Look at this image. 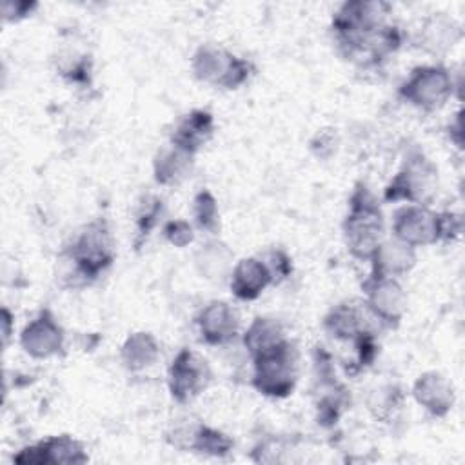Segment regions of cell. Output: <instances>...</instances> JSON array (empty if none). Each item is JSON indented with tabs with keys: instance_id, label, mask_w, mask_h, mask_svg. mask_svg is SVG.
Here are the masks:
<instances>
[{
	"instance_id": "6da1fadb",
	"label": "cell",
	"mask_w": 465,
	"mask_h": 465,
	"mask_svg": "<svg viewBox=\"0 0 465 465\" xmlns=\"http://www.w3.org/2000/svg\"><path fill=\"white\" fill-rule=\"evenodd\" d=\"M391 4L383 0H347L332 15L331 29L338 51L361 65H376L403 44L398 25L387 22Z\"/></svg>"
},
{
	"instance_id": "7a4b0ae2",
	"label": "cell",
	"mask_w": 465,
	"mask_h": 465,
	"mask_svg": "<svg viewBox=\"0 0 465 465\" xmlns=\"http://www.w3.org/2000/svg\"><path fill=\"white\" fill-rule=\"evenodd\" d=\"M341 222L347 251L360 262H369L378 243L385 238V218L378 198L367 183L356 182Z\"/></svg>"
},
{
	"instance_id": "3957f363",
	"label": "cell",
	"mask_w": 465,
	"mask_h": 465,
	"mask_svg": "<svg viewBox=\"0 0 465 465\" xmlns=\"http://www.w3.org/2000/svg\"><path fill=\"white\" fill-rule=\"evenodd\" d=\"M64 254L82 283L98 280L116 258L114 238L107 220L96 218L85 223L65 247Z\"/></svg>"
},
{
	"instance_id": "277c9868",
	"label": "cell",
	"mask_w": 465,
	"mask_h": 465,
	"mask_svg": "<svg viewBox=\"0 0 465 465\" xmlns=\"http://www.w3.org/2000/svg\"><path fill=\"white\" fill-rule=\"evenodd\" d=\"M438 167L420 149H411L396 174L383 189V200L389 203L405 202L416 205H429L438 193Z\"/></svg>"
},
{
	"instance_id": "5b68a950",
	"label": "cell",
	"mask_w": 465,
	"mask_h": 465,
	"mask_svg": "<svg viewBox=\"0 0 465 465\" xmlns=\"http://www.w3.org/2000/svg\"><path fill=\"white\" fill-rule=\"evenodd\" d=\"M251 360V385L262 396L282 400L292 394L298 381V354L289 340Z\"/></svg>"
},
{
	"instance_id": "8992f818",
	"label": "cell",
	"mask_w": 465,
	"mask_h": 465,
	"mask_svg": "<svg viewBox=\"0 0 465 465\" xmlns=\"http://www.w3.org/2000/svg\"><path fill=\"white\" fill-rule=\"evenodd\" d=\"M191 71L203 84L232 91L251 78L254 67L222 45L202 44L191 56Z\"/></svg>"
},
{
	"instance_id": "52a82bcc",
	"label": "cell",
	"mask_w": 465,
	"mask_h": 465,
	"mask_svg": "<svg viewBox=\"0 0 465 465\" xmlns=\"http://www.w3.org/2000/svg\"><path fill=\"white\" fill-rule=\"evenodd\" d=\"M454 80L443 64H425L411 71L398 87V96L425 113L441 109L452 96Z\"/></svg>"
},
{
	"instance_id": "ba28073f",
	"label": "cell",
	"mask_w": 465,
	"mask_h": 465,
	"mask_svg": "<svg viewBox=\"0 0 465 465\" xmlns=\"http://www.w3.org/2000/svg\"><path fill=\"white\" fill-rule=\"evenodd\" d=\"M207 360L193 349H180L167 369V389L176 403H189L211 383Z\"/></svg>"
},
{
	"instance_id": "9c48e42d",
	"label": "cell",
	"mask_w": 465,
	"mask_h": 465,
	"mask_svg": "<svg viewBox=\"0 0 465 465\" xmlns=\"http://www.w3.org/2000/svg\"><path fill=\"white\" fill-rule=\"evenodd\" d=\"M363 305L383 327L394 329L407 312V292L398 278L367 276L361 283Z\"/></svg>"
},
{
	"instance_id": "30bf717a",
	"label": "cell",
	"mask_w": 465,
	"mask_h": 465,
	"mask_svg": "<svg viewBox=\"0 0 465 465\" xmlns=\"http://www.w3.org/2000/svg\"><path fill=\"white\" fill-rule=\"evenodd\" d=\"M392 236L414 249L440 243V216L429 205L405 203L392 214Z\"/></svg>"
},
{
	"instance_id": "8fae6325",
	"label": "cell",
	"mask_w": 465,
	"mask_h": 465,
	"mask_svg": "<svg viewBox=\"0 0 465 465\" xmlns=\"http://www.w3.org/2000/svg\"><path fill=\"white\" fill-rule=\"evenodd\" d=\"M18 343L27 356L35 360H47L64 351L65 332L53 311L45 307L24 325Z\"/></svg>"
},
{
	"instance_id": "7c38bea8",
	"label": "cell",
	"mask_w": 465,
	"mask_h": 465,
	"mask_svg": "<svg viewBox=\"0 0 465 465\" xmlns=\"http://www.w3.org/2000/svg\"><path fill=\"white\" fill-rule=\"evenodd\" d=\"M89 460L84 445L69 436H49L33 445L20 449L15 456V463L22 465H45V463H85Z\"/></svg>"
},
{
	"instance_id": "4fadbf2b",
	"label": "cell",
	"mask_w": 465,
	"mask_h": 465,
	"mask_svg": "<svg viewBox=\"0 0 465 465\" xmlns=\"http://www.w3.org/2000/svg\"><path fill=\"white\" fill-rule=\"evenodd\" d=\"M200 340L207 345H227L238 336L240 316L236 309L223 300L207 302L194 316Z\"/></svg>"
},
{
	"instance_id": "5bb4252c",
	"label": "cell",
	"mask_w": 465,
	"mask_h": 465,
	"mask_svg": "<svg viewBox=\"0 0 465 465\" xmlns=\"http://www.w3.org/2000/svg\"><path fill=\"white\" fill-rule=\"evenodd\" d=\"M411 392L414 401L434 418H445L456 403L452 383L438 371L421 372L414 380Z\"/></svg>"
},
{
	"instance_id": "9a60e30c",
	"label": "cell",
	"mask_w": 465,
	"mask_h": 465,
	"mask_svg": "<svg viewBox=\"0 0 465 465\" xmlns=\"http://www.w3.org/2000/svg\"><path fill=\"white\" fill-rule=\"evenodd\" d=\"M416 249L392 238H383L369 258V276L380 278H401L409 274L416 265Z\"/></svg>"
},
{
	"instance_id": "2e32d148",
	"label": "cell",
	"mask_w": 465,
	"mask_h": 465,
	"mask_svg": "<svg viewBox=\"0 0 465 465\" xmlns=\"http://www.w3.org/2000/svg\"><path fill=\"white\" fill-rule=\"evenodd\" d=\"M227 282L232 296L242 302H252L260 298L269 285H274L272 274L262 256H247L238 260Z\"/></svg>"
},
{
	"instance_id": "e0dca14e",
	"label": "cell",
	"mask_w": 465,
	"mask_h": 465,
	"mask_svg": "<svg viewBox=\"0 0 465 465\" xmlns=\"http://www.w3.org/2000/svg\"><path fill=\"white\" fill-rule=\"evenodd\" d=\"M214 134V116L207 109H193L180 116L169 134V143L196 154Z\"/></svg>"
},
{
	"instance_id": "ac0fdd59",
	"label": "cell",
	"mask_w": 465,
	"mask_h": 465,
	"mask_svg": "<svg viewBox=\"0 0 465 465\" xmlns=\"http://www.w3.org/2000/svg\"><path fill=\"white\" fill-rule=\"evenodd\" d=\"M369 311L356 302H340L332 305L322 320L323 331L340 341H354L358 336L371 331Z\"/></svg>"
},
{
	"instance_id": "d6986e66",
	"label": "cell",
	"mask_w": 465,
	"mask_h": 465,
	"mask_svg": "<svg viewBox=\"0 0 465 465\" xmlns=\"http://www.w3.org/2000/svg\"><path fill=\"white\" fill-rule=\"evenodd\" d=\"M463 36L461 25L445 13L429 15L418 31V45L430 54H445Z\"/></svg>"
},
{
	"instance_id": "ffe728a7",
	"label": "cell",
	"mask_w": 465,
	"mask_h": 465,
	"mask_svg": "<svg viewBox=\"0 0 465 465\" xmlns=\"http://www.w3.org/2000/svg\"><path fill=\"white\" fill-rule=\"evenodd\" d=\"M234 263V252L218 238L203 242L194 251V267L198 274L214 283L229 280Z\"/></svg>"
},
{
	"instance_id": "44dd1931",
	"label": "cell",
	"mask_w": 465,
	"mask_h": 465,
	"mask_svg": "<svg viewBox=\"0 0 465 465\" xmlns=\"http://www.w3.org/2000/svg\"><path fill=\"white\" fill-rule=\"evenodd\" d=\"M160 358V343L154 334L147 331H136L127 334L120 347L122 365L129 372H142L153 367Z\"/></svg>"
},
{
	"instance_id": "7402d4cb",
	"label": "cell",
	"mask_w": 465,
	"mask_h": 465,
	"mask_svg": "<svg viewBox=\"0 0 465 465\" xmlns=\"http://www.w3.org/2000/svg\"><path fill=\"white\" fill-rule=\"evenodd\" d=\"M194 167V154L174 145L162 147L153 160V178L158 185H176L183 182Z\"/></svg>"
},
{
	"instance_id": "603a6c76",
	"label": "cell",
	"mask_w": 465,
	"mask_h": 465,
	"mask_svg": "<svg viewBox=\"0 0 465 465\" xmlns=\"http://www.w3.org/2000/svg\"><path fill=\"white\" fill-rule=\"evenodd\" d=\"M287 340L283 325L271 316H256L242 334V343L251 358L271 351Z\"/></svg>"
},
{
	"instance_id": "cb8c5ba5",
	"label": "cell",
	"mask_w": 465,
	"mask_h": 465,
	"mask_svg": "<svg viewBox=\"0 0 465 465\" xmlns=\"http://www.w3.org/2000/svg\"><path fill=\"white\" fill-rule=\"evenodd\" d=\"M234 447V441L231 436H227L225 432L205 425V423H198L194 436L191 440V447L189 450L198 452V454H205V456H214V458H223L227 456Z\"/></svg>"
},
{
	"instance_id": "d4e9b609",
	"label": "cell",
	"mask_w": 465,
	"mask_h": 465,
	"mask_svg": "<svg viewBox=\"0 0 465 465\" xmlns=\"http://www.w3.org/2000/svg\"><path fill=\"white\" fill-rule=\"evenodd\" d=\"M163 214V202L156 194H145L138 202V207L134 211V227H136V236H134V245L136 249L149 238L151 231L158 225L160 216Z\"/></svg>"
},
{
	"instance_id": "484cf974",
	"label": "cell",
	"mask_w": 465,
	"mask_h": 465,
	"mask_svg": "<svg viewBox=\"0 0 465 465\" xmlns=\"http://www.w3.org/2000/svg\"><path fill=\"white\" fill-rule=\"evenodd\" d=\"M193 218L200 231L209 234H216L220 229V211L218 200L209 189H202L196 193L193 200Z\"/></svg>"
},
{
	"instance_id": "4316f807",
	"label": "cell",
	"mask_w": 465,
	"mask_h": 465,
	"mask_svg": "<svg viewBox=\"0 0 465 465\" xmlns=\"http://www.w3.org/2000/svg\"><path fill=\"white\" fill-rule=\"evenodd\" d=\"M162 232H163V238L171 245H174L178 249H183V247H187V245H191L194 242V229H193V225L187 220H182V218L165 222Z\"/></svg>"
},
{
	"instance_id": "83f0119b",
	"label": "cell",
	"mask_w": 465,
	"mask_h": 465,
	"mask_svg": "<svg viewBox=\"0 0 465 465\" xmlns=\"http://www.w3.org/2000/svg\"><path fill=\"white\" fill-rule=\"evenodd\" d=\"M262 258H263V262L267 263V267H269V271L272 274L274 285L291 276V272H292V260H291V256L283 249H271Z\"/></svg>"
},
{
	"instance_id": "f1b7e54d",
	"label": "cell",
	"mask_w": 465,
	"mask_h": 465,
	"mask_svg": "<svg viewBox=\"0 0 465 465\" xmlns=\"http://www.w3.org/2000/svg\"><path fill=\"white\" fill-rule=\"evenodd\" d=\"M440 216V242H454L461 236L463 231V218L460 213L454 211H441Z\"/></svg>"
},
{
	"instance_id": "f546056e",
	"label": "cell",
	"mask_w": 465,
	"mask_h": 465,
	"mask_svg": "<svg viewBox=\"0 0 465 465\" xmlns=\"http://www.w3.org/2000/svg\"><path fill=\"white\" fill-rule=\"evenodd\" d=\"M36 9H38L36 2L5 0V2H2V18H4V22H20V20L31 16Z\"/></svg>"
},
{
	"instance_id": "4dcf8cb0",
	"label": "cell",
	"mask_w": 465,
	"mask_h": 465,
	"mask_svg": "<svg viewBox=\"0 0 465 465\" xmlns=\"http://www.w3.org/2000/svg\"><path fill=\"white\" fill-rule=\"evenodd\" d=\"M13 323H15V316L7 307H2V343L4 347L9 343V338L13 334Z\"/></svg>"
}]
</instances>
